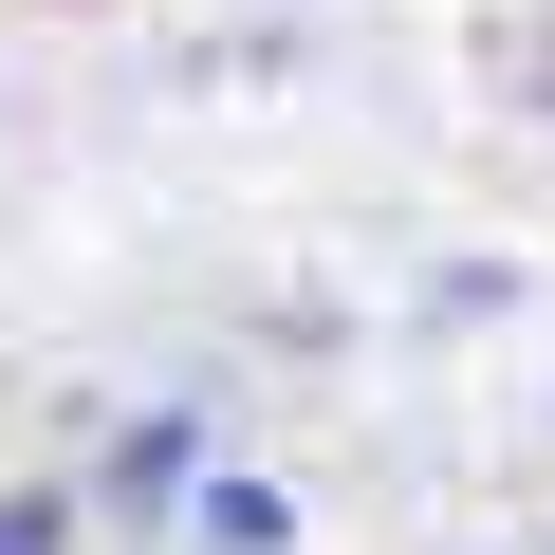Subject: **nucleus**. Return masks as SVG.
<instances>
[{
    "label": "nucleus",
    "instance_id": "nucleus-1",
    "mask_svg": "<svg viewBox=\"0 0 555 555\" xmlns=\"http://www.w3.org/2000/svg\"><path fill=\"white\" fill-rule=\"evenodd\" d=\"M0 555H20V537H0Z\"/></svg>",
    "mask_w": 555,
    "mask_h": 555
}]
</instances>
